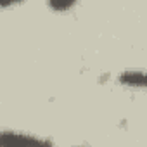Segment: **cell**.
Wrapping results in <instances>:
<instances>
[{
  "instance_id": "obj_1",
  "label": "cell",
  "mask_w": 147,
  "mask_h": 147,
  "mask_svg": "<svg viewBox=\"0 0 147 147\" xmlns=\"http://www.w3.org/2000/svg\"><path fill=\"white\" fill-rule=\"evenodd\" d=\"M0 147H55L54 138L14 128L0 130Z\"/></svg>"
},
{
  "instance_id": "obj_2",
  "label": "cell",
  "mask_w": 147,
  "mask_h": 147,
  "mask_svg": "<svg viewBox=\"0 0 147 147\" xmlns=\"http://www.w3.org/2000/svg\"><path fill=\"white\" fill-rule=\"evenodd\" d=\"M116 82L121 87H126V88H131V90H138V88L145 87V73L140 67H137V69H125V71H121L118 75Z\"/></svg>"
},
{
  "instance_id": "obj_3",
  "label": "cell",
  "mask_w": 147,
  "mask_h": 147,
  "mask_svg": "<svg viewBox=\"0 0 147 147\" xmlns=\"http://www.w3.org/2000/svg\"><path fill=\"white\" fill-rule=\"evenodd\" d=\"M47 5L52 11H55V12H69V11L75 9L78 4L73 2V0H52V2H49Z\"/></svg>"
},
{
  "instance_id": "obj_4",
  "label": "cell",
  "mask_w": 147,
  "mask_h": 147,
  "mask_svg": "<svg viewBox=\"0 0 147 147\" xmlns=\"http://www.w3.org/2000/svg\"><path fill=\"white\" fill-rule=\"evenodd\" d=\"M18 5V2H12V0H0V9H9Z\"/></svg>"
},
{
  "instance_id": "obj_5",
  "label": "cell",
  "mask_w": 147,
  "mask_h": 147,
  "mask_svg": "<svg viewBox=\"0 0 147 147\" xmlns=\"http://www.w3.org/2000/svg\"><path fill=\"white\" fill-rule=\"evenodd\" d=\"M73 147H92V145H73Z\"/></svg>"
}]
</instances>
